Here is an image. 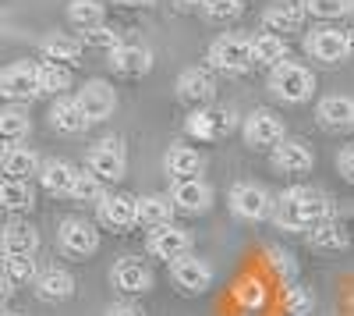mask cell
Listing matches in <instances>:
<instances>
[{"mask_svg": "<svg viewBox=\"0 0 354 316\" xmlns=\"http://www.w3.org/2000/svg\"><path fill=\"white\" fill-rule=\"evenodd\" d=\"M273 220L283 231H308V227H315L322 220H333V203L326 192L294 185L273 203Z\"/></svg>", "mask_w": 354, "mask_h": 316, "instance_id": "cell-1", "label": "cell"}, {"mask_svg": "<svg viewBox=\"0 0 354 316\" xmlns=\"http://www.w3.org/2000/svg\"><path fill=\"white\" fill-rule=\"evenodd\" d=\"M270 89L283 100V103H305L315 93V75L305 64L294 61H280L270 68Z\"/></svg>", "mask_w": 354, "mask_h": 316, "instance_id": "cell-2", "label": "cell"}, {"mask_svg": "<svg viewBox=\"0 0 354 316\" xmlns=\"http://www.w3.org/2000/svg\"><path fill=\"white\" fill-rule=\"evenodd\" d=\"M209 68L227 71V75H241L252 68V40L238 36V33H223L209 43V53H205Z\"/></svg>", "mask_w": 354, "mask_h": 316, "instance_id": "cell-3", "label": "cell"}, {"mask_svg": "<svg viewBox=\"0 0 354 316\" xmlns=\"http://www.w3.org/2000/svg\"><path fill=\"white\" fill-rule=\"evenodd\" d=\"M88 170L100 178V182H121L124 170H128V153H124V142L121 139H100L85 157Z\"/></svg>", "mask_w": 354, "mask_h": 316, "instance_id": "cell-4", "label": "cell"}, {"mask_svg": "<svg viewBox=\"0 0 354 316\" xmlns=\"http://www.w3.org/2000/svg\"><path fill=\"white\" fill-rule=\"evenodd\" d=\"M170 277L185 295H202V292H209V284H213V267L205 263L202 256L185 252V256H177V260H170Z\"/></svg>", "mask_w": 354, "mask_h": 316, "instance_id": "cell-5", "label": "cell"}, {"mask_svg": "<svg viewBox=\"0 0 354 316\" xmlns=\"http://www.w3.org/2000/svg\"><path fill=\"white\" fill-rule=\"evenodd\" d=\"M230 210L241 220H266L273 217V195L255 182H241L230 188Z\"/></svg>", "mask_w": 354, "mask_h": 316, "instance_id": "cell-6", "label": "cell"}, {"mask_svg": "<svg viewBox=\"0 0 354 316\" xmlns=\"http://www.w3.org/2000/svg\"><path fill=\"white\" fill-rule=\"evenodd\" d=\"M75 103H78V110L85 114V121L93 125V121H106L110 114H113V107H117V93H113V85H110V82L93 78V82H85L82 89H78Z\"/></svg>", "mask_w": 354, "mask_h": 316, "instance_id": "cell-7", "label": "cell"}, {"mask_svg": "<svg viewBox=\"0 0 354 316\" xmlns=\"http://www.w3.org/2000/svg\"><path fill=\"white\" fill-rule=\"evenodd\" d=\"M57 242H61V249L68 256H93L100 249V231H96V224H88L82 217H68L61 220V227H57Z\"/></svg>", "mask_w": 354, "mask_h": 316, "instance_id": "cell-8", "label": "cell"}, {"mask_svg": "<svg viewBox=\"0 0 354 316\" xmlns=\"http://www.w3.org/2000/svg\"><path fill=\"white\" fill-rule=\"evenodd\" d=\"M188 135L202 139V142H216L223 135H230L234 128H238V118H234L230 110H216V107H198L192 118L185 121Z\"/></svg>", "mask_w": 354, "mask_h": 316, "instance_id": "cell-9", "label": "cell"}, {"mask_svg": "<svg viewBox=\"0 0 354 316\" xmlns=\"http://www.w3.org/2000/svg\"><path fill=\"white\" fill-rule=\"evenodd\" d=\"M0 96H8L15 103H28L39 96V82H36V64L18 61L11 68L0 71Z\"/></svg>", "mask_w": 354, "mask_h": 316, "instance_id": "cell-10", "label": "cell"}, {"mask_svg": "<svg viewBox=\"0 0 354 316\" xmlns=\"http://www.w3.org/2000/svg\"><path fill=\"white\" fill-rule=\"evenodd\" d=\"M305 53L322 64H340L347 61V40L340 28H312L305 36Z\"/></svg>", "mask_w": 354, "mask_h": 316, "instance_id": "cell-11", "label": "cell"}, {"mask_svg": "<svg viewBox=\"0 0 354 316\" xmlns=\"http://www.w3.org/2000/svg\"><path fill=\"white\" fill-rule=\"evenodd\" d=\"M245 142L255 150H273L277 142L283 139V121L277 118L273 110H252L245 118Z\"/></svg>", "mask_w": 354, "mask_h": 316, "instance_id": "cell-12", "label": "cell"}, {"mask_svg": "<svg viewBox=\"0 0 354 316\" xmlns=\"http://www.w3.org/2000/svg\"><path fill=\"white\" fill-rule=\"evenodd\" d=\"M167 199H170V207L181 210V213H205L213 207V188L202 178H185V182H174Z\"/></svg>", "mask_w": 354, "mask_h": 316, "instance_id": "cell-13", "label": "cell"}, {"mask_svg": "<svg viewBox=\"0 0 354 316\" xmlns=\"http://www.w3.org/2000/svg\"><path fill=\"white\" fill-rule=\"evenodd\" d=\"M96 213H100V224L110 227V231H131L135 227V195H124V192H103V199L96 203Z\"/></svg>", "mask_w": 354, "mask_h": 316, "instance_id": "cell-14", "label": "cell"}, {"mask_svg": "<svg viewBox=\"0 0 354 316\" xmlns=\"http://www.w3.org/2000/svg\"><path fill=\"white\" fill-rule=\"evenodd\" d=\"M110 277H113V284L124 295H145L153 288V270H149L145 260H138V256H124V260H117Z\"/></svg>", "mask_w": 354, "mask_h": 316, "instance_id": "cell-15", "label": "cell"}, {"mask_svg": "<svg viewBox=\"0 0 354 316\" xmlns=\"http://www.w3.org/2000/svg\"><path fill=\"white\" fill-rule=\"evenodd\" d=\"M270 164L280 170V175H305V170H312V164H315V153L301 139H280L273 146V153H270Z\"/></svg>", "mask_w": 354, "mask_h": 316, "instance_id": "cell-16", "label": "cell"}, {"mask_svg": "<svg viewBox=\"0 0 354 316\" xmlns=\"http://www.w3.org/2000/svg\"><path fill=\"white\" fill-rule=\"evenodd\" d=\"M177 96H181L185 103H192L195 110L209 107L216 100V78L205 68H188V71H181V78H177Z\"/></svg>", "mask_w": 354, "mask_h": 316, "instance_id": "cell-17", "label": "cell"}, {"mask_svg": "<svg viewBox=\"0 0 354 316\" xmlns=\"http://www.w3.org/2000/svg\"><path fill=\"white\" fill-rule=\"evenodd\" d=\"M262 25L266 33H298V28L305 25V4L301 0H277V4H270L262 11Z\"/></svg>", "mask_w": 354, "mask_h": 316, "instance_id": "cell-18", "label": "cell"}, {"mask_svg": "<svg viewBox=\"0 0 354 316\" xmlns=\"http://www.w3.org/2000/svg\"><path fill=\"white\" fill-rule=\"evenodd\" d=\"M149 252L170 263V260H177V256L192 252V235L185 231V227H177V224H160V227H153V235H149Z\"/></svg>", "mask_w": 354, "mask_h": 316, "instance_id": "cell-19", "label": "cell"}, {"mask_svg": "<svg viewBox=\"0 0 354 316\" xmlns=\"http://www.w3.org/2000/svg\"><path fill=\"white\" fill-rule=\"evenodd\" d=\"M110 68L117 75H128V78H138L153 68V53L145 46H131V43H121L117 50H110Z\"/></svg>", "mask_w": 354, "mask_h": 316, "instance_id": "cell-20", "label": "cell"}, {"mask_svg": "<svg viewBox=\"0 0 354 316\" xmlns=\"http://www.w3.org/2000/svg\"><path fill=\"white\" fill-rule=\"evenodd\" d=\"M32 284H36V295L43 302H68L75 295V277L68 270H61V267H50V270L36 274Z\"/></svg>", "mask_w": 354, "mask_h": 316, "instance_id": "cell-21", "label": "cell"}, {"mask_svg": "<svg viewBox=\"0 0 354 316\" xmlns=\"http://www.w3.org/2000/svg\"><path fill=\"white\" fill-rule=\"evenodd\" d=\"M315 118L322 121V128H333V132L351 128V125H354V100H351V96H340V93L322 96Z\"/></svg>", "mask_w": 354, "mask_h": 316, "instance_id": "cell-22", "label": "cell"}, {"mask_svg": "<svg viewBox=\"0 0 354 316\" xmlns=\"http://www.w3.org/2000/svg\"><path fill=\"white\" fill-rule=\"evenodd\" d=\"M0 235H4L8 256H36V249H39V231L25 220H11L8 227H0Z\"/></svg>", "mask_w": 354, "mask_h": 316, "instance_id": "cell-23", "label": "cell"}, {"mask_svg": "<svg viewBox=\"0 0 354 316\" xmlns=\"http://www.w3.org/2000/svg\"><path fill=\"white\" fill-rule=\"evenodd\" d=\"M36 175H39V182L50 195H71V185H75L78 170L68 160H46V164H39Z\"/></svg>", "mask_w": 354, "mask_h": 316, "instance_id": "cell-24", "label": "cell"}, {"mask_svg": "<svg viewBox=\"0 0 354 316\" xmlns=\"http://www.w3.org/2000/svg\"><path fill=\"white\" fill-rule=\"evenodd\" d=\"M50 125H53L57 132H68V135H78V132L88 128L85 114L78 110V103H75L71 96H57V100H53V107H50Z\"/></svg>", "mask_w": 354, "mask_h": 316, "instance_id": "cell-25", "label": "cell"}, {"mask_svg": "<svg viewBox=\"0 0 354 316\" xmlns=\"http://www.w3.org/2000/svg\"><path fill=\"white\" fill-rule=\"evenodd\" d=\"M39 157L28 150V146H8V153L0 157V167H4L8 178H18V182H28L39 170Z\"/></svg>", "mask_w": 354, "mask_h": 316, "instance_id": "cell-26", "label": "cell"}, {"mask_svg": "<svg viewBox=\"0 0 354 316\" xmlns=\"http://www.w3.org/2000/svg\"><path fill=\"white\" fill-rule=\"evenodd\" d=\"M32 203H36V192H32L28 182H18V178L0 182V210L21 213V210H32Z\"/></svg>", "mask_w": 354, "mask_h": 316, "instance_id": "cell-27", "label": "cell"}, {"mask_svg": "<svg viewBox=\"0 0 354 316\" xmlns=\"http://www.w3.org/2000/svg\"><path fill=\"white\" fill-rule=\"evenodd\" d=\"M163 164H167V175H174L177 182L198 178V170H202V157H198V150H192V146H170Z\"/></svg>", "mask_w": 354, "mask_h": 316, "instance_id": "cell-28", "label": "cell"}, {"mask_svg": "<svg viewBox=\"0 0 354 316\" xmlns=\"http://www.w3.org/2000/svg\"><path fill=\"white\" fill-rule=\"evenodd\" d=\"M287 61V40L283 36H273V33H262L252 40V64H262V68H273Z\"/></svg>", "mask_w": 354, "mask_h": 316, "instance_id": "cell-29", "label": "cell"}, {"mask_svg": "<svg viewBox=\"0 0 354 316\" xmlns=\"http://www.w3.org/2000/svg\"><path fill=\"white\" fill-rule=\"evenodd\" d=\"M308 245L319 249V252H340V249H347V231H344V224L322 220V224L308 227Z\"/></svg>", "mask_w": 354, "mask_h": 316, "instance_id": "cell-30", "label": "cell"}, {"mask_svg": "<svg viewBox=\"0 0 354 316\" xmlns=\"http://www.w3.org/2000/svg\"><path fill=\"white\" fill-rule=\"evenodd\" d=\"M170 199L167 195H142L135 199V224H149V227H160V224H170Z\"/></svg>", "mask_w": 354, "mask_h": 316, "instance_id": "cell-31", "label": "cell"}, {"mask_svg": "<svg viewBox=\"0 0 354 316\" xmlns=\"http://www.w3.org/2000/svg\"><path fill=\"white\" fill-rule=\"evenodd\" d=\"M39 50H43V61H53V64H71V61H78L82 43H78V40H71V36H64V33H53V36H46V40L39 43Z\"/></svg>", "mask_w": 354, "mask_h": 316, "instance_id": "cell-32", "label": "cell"}, {"mask_svg": "<svg viewBox=\"0 0 354 316\" xmlns=\"http://www.w3.org/2000/svg\"><path fill=\"white\" fill-rule=\"evenodd\" d=\"M36 82H39V93L61 96L64 89H71V71H68V64L43 61V64H36Z\"/></svg>", "mask_w": 354, "mask_h": 316, "instance_id": "cell-33", "label": "cell"}, {"mask_svg": "<svg viewBox=\"0 0 354 316\" xmlns=\"http://www.w3.org/2000/svg\"><path fill=\"white\" fill-rule=\"evenodd\" d=\"M28 132H32V118L21 107H4L0 110V139L4 142H21Z\"/></svg>", "mask_w": 354, "mask_h": 316, "instance_id": "cell-34", "label": "cell"}, {"mask_svg": "<svg viewBox=\"0 0 354 316\" xmlns=\"http://www.w3.org/2000/svg\"><path fill=\"white\" fill-rule=\"evenodd\" d=\"M68 21L75 28L103 25V4H100V0H71V4H68Z\"/></svg>", "mask_w": 354, "mask_h": 316, "instance_id": "cell-35", "label": "cell"}, {"mask_svg": "<svg viewBox=\"0 0 354 316\" xmlns=\"http://www.w3.org/2000/svg\"><path fill=\"white\" fill-rule=\"evenodd\" d=\"M68 199H75V203H100L103 199V182L93 175V170H78Z\"/></svg>", "mask_w": 354, "mask_h": 316, "instance_id": "cell-36", "label": "cell"}, {"mask_svg": "<svg viewBox=\"0 0 354 316\" xmlns=\"http://www.w3.org/2000/svg\"><path fill=\"white\" fill-rule=\"evenodd\" d=\"M82 46H93V50H117L121 46V33L113 25H93V28H82Z\"/></svg>", "mask_w": 354, "mask_h": 316, "instance_id": "cell-37", "label": "cell"}, {"mask_svg": "<svg viewBox=\"0 0 354 316\" xmlns=\"http://www.w3.org/2000/svg\"><path fill=\"white\" fill-rule=\"evenodd\" d=\"M0 270L8 274L11 284H28V281H36V274H39L32 256H4V260H0Z\"/></svg>", "mask_w": 354, "mask_h": 316, "instance_id": "cell-38", "label": "cell"}, {"mask_svg": "<svg viewBox=\"0 0 354 316\" xmlns=\"http://www.w3.org/2000/svg\"><path fill=\"white\" fill-rule=\"evenodd\" d=\"M305 4V15H315V18H347L354 11V0H301Z\"/></svg>", "mask_w": 354, "mask_h": 316, "instance_id": "cell-39", "label": "cell"}, {"mask_svg": "<svg viewBox=\"0 0 354 316\" xmlns=\"http://www.w3.org/2000/svg\"><path fill=\"white\" fill-rule=\"evenodd\" d=\"M202 15L209 21H230V18L241 15V0H205Z\"/></svg>", "mask_w": 354, "mask_h": 316, "instance_id": "cell-40", "label": "cell"}, {"mask_svg": "<svg viewBox=\"0 0 354 316\" xmlns=\"http://www.w3.org/2000/svg\"><path fill=\"white\" fill-rule=\"evenodd\" d=\"M234 295H238V302H241L245 309H262V306H266V288H262V281H255V277L241 281Z\"/></svg>", "mask_w": 354, "mask_h": 316, "instance_id": "cell-41", "label": "cell"}, {"mask_svg": "<svg viewBox=\"0 0 354 316\" xmlns=\"http://www.w3.org/2000/svg\"><path fill=\"white\" fill-rule=\"evenodd\" d=\"M287 313L290 316H305V313H312V292L308 288H301V284H290V288H287Z\"/></svg>", "mask_w": 354, "mask_h": 316, "instance_id": "cell-42", "label": "cell"}, {"mask_svg": "<svg viewBox=\"0 0 354 316\" xmlns=\"http://www.w3.org/2000/svg\"><path fill=\"white\" fill-rule=\"evenodd\" d=\"M266 256H270V267H273L280 277H294V274H298V263H294V256H290L287 249L270 245V249H266Z\"/></svg>", "mask_w": 354, "mask_h": 316, "instance_id": "cell-43", "label": "cell"}, {"mask_svg": "<svg viewBox=\"0 0 354 316\" xmlns=\"http://www.w3.org/2000/svg\"><path fill=\"white\" fill-rule=\"evenodd\" d=\"M337 167H340V175H344L347 182H354V146H347V150L340 153V160H337Z\"/></svg>", "mask_w": 354, "mask_h": 316, "instance_id": "cell-44", "label": "cell"}, {"mask_svg": "<svg viewBox=\"0 0 354 316\" xmlns=\"http://www.w3.org/2000/svg\"><path fill=\"white\" fill-rule=\"evenodd\" d=\"M106 316H145V313L138 306H131V302H117V306H110Z\"/></svg>", "mask_w": 354, "mask_h": 316, "instance_id": "cell-45", "label": "cell"}, {"mask_svg": "<svg viewBox=\"0 0 354 316\" xmlns=\"http://www.w3.org/2000/svg\"><path fill=\"white\" fill-rule=\"evenodd\" d=\"M11 295H15V284L8 281V274H4V270H0V302H8Z\"/></svg>", "mask_w": 354, "mask_h": 316, "instance_id": "cell-46", "label": "cell"}, {"mask_svg": "<svg viewBox=\"0 0 354 316\" xmlns=\"http://www.w3.org/2000/svg\"><path fill=\"white\" fill-rule=\"evenodd\" d=\"M113 4H121V8H153L156 0H113Z\"/></svg>", "mask_w": 354, "mask_h": 316, "instance_id": "cell-47", "label": "cell"}, {"mask_svg": "<svg viewBox=\"0 0 354 316\" xmlns=\"http://www.w3.org/2000/svg\"><path fill=\"white\" fill-rule=\"evenodd\" d=\"M344 40H347V57H354V28H347Z\"/></svg>", "mask_w": 354, "mask_h": 316, "instance_id": "cell-48", "label": "cell"}, {"mask_svg": "<svg viewBox=\"0 0 354 316\" xmlns=\"http://www.w3.org/2000/svg\"><path fill=\"white\" fill-rule=\"evenodd\" d=\"M177 4H181V8H202L205 0H177Z\"/></svg>", "mask_w": 354, "mask_h": 316, "instance_id": "cell-49", "label": "cell"}, {"mask_svg": "<svg viewBox=\"0 0 354 316\" xmlns=\"http://www.w3.org/2000/svg\"><path fill=\"white\" fill-rule=\"evenodd\" d=\"M4 256H8V252H4V235H0V260H4Z\"/></svg>", "mask_w": 354, "mask_h": 316, "instance_id": "cell-50", "label": "cell"}, {"mask_svg": "<svg viewBox=\"0 0 354 316\" xmlns=\"http://www.w3.org/2000/svg\"><path fill=\"white\" fill-rule=\"evenodd\" d=\"M4 153H8V142H4V139H0V157H4Z\"/></svg>", "mask_w": 354, "mask_h": 316, "instance_id": "cell-51", "label": "cell"}, {"mask_svg": "<svg viewBox=\"0 0 354 316\" xmlns=\"http://www.w3.org/2000/svg\"><path fill=\"white\" fill-rule=\"evenodd\" d=\"M4 316H21V313H4Z\"/></svg>", "mask_w": 354, "mask_h": 316, "instance_id": "cell-52", "label": "cell"}]
</instances>
